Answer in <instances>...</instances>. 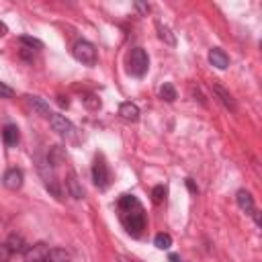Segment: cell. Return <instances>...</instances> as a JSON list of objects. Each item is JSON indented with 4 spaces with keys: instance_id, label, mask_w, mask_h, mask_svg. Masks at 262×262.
Segmentation results:
<instances>
[{
    "instance_id": "9",
    "label": "cell",
    "mask_w": 262,
    "mask_h": 262,
    "mask_svg": "<svg viewBox=\"0 0 262 262\" xmlns=\"http://www.w3.org/2000/svg\"><path fill=\"white\" fill-rule=\"evenodd\" d=\"M119 117L121 119H125V121H129V123H135L137 119H139V106L135 104V102H121L119 104Z\"/></svg>"
},
{
    "instance_id": "20",
    "label": "cell",
    "mask_w": 262,
    "mask_h": 262,
    "mask_svg": "<svg viewBox=\"0 0 262 262\" xmlns=\"http://www.w3.org/2000/svg\"><path fill=\"white\" fill-rule=\"evenodd\" d=\"M164 199H166V186H164V184L154 186V188H151V201H154L156 205H160V203H164Z\"/></svg>"
},
{
    "instance_id": "14",
    "label": "cell",
    "mask_w": 262,
    "mask_h": 262,
    "mask_svg": "<svg viewBox=\"0 0 262 262\" xmlns=\"http://www.w3.org/2000/svg\"><path fill=\"white\" fill-rule=\"evenodd\" d=\"M66 184H68V190H70V194H72L74 199H82V196H84V190H82V186H80V182H78V178H76L74 172L68 174Z\"/></svg>"
},
{
    "instance_id": "29",
    "label": "cell",
    "mask_w": 262,
    "mask_h": 262,
    "mask_svg": "<svg viewBox=\"0 0 262 262\" xmlns=\"http://www.w3.org/2000/svg\"><path fill=\"white\" fill-rule=\"evenodd\" d=\"M119 262H137V260H133V258H127V256H121V258H119Z\"/></svg>"
},
{
    "instance_id": "11",
    "label": "cell",
    "mask_w": 262,
    "mask_h": 262,
    "mask_svg": "<svg viewBox=\"0 0 262 262\" xmlns=\"http://www.w3.org/2000/svg\"><path fill=\"white\" fill-rule=\"evenodd\" d=\"M27 102L31 104V108L35 111V113H39L41 117H45V119H49L53 113L49 111V104L43 100V98H39V96H27Z\"/></svg>"
},
{
    "instance_id": "23",
    "label": "cell",
    "mask_w": 262,
    "mask_h": 262,
    "mask_svg": "<svg viewBox=\"0 0 262 262\" xmlns=\"http://www.w3.org/2000/svg\"><path fill=\"white\" fill-rule=\"evenodd\" d=\"M10 256H12V252L8 250V246L6 244H0V262H8Z\"/></svg>"
},
{
    "instance_id": "28",
    "label": "cell",
    "mask_w": 262,
    "mask_h": 262,
    "mask_svg": "<svg viewBox=\"0 0 262 262\" xmlns=\"http://www.w3.org/2000/svg\"><path fill=\"white\" fill-rule=\"evenodd\" d=\"M168 262H180V258H178L176 254H170V258H168Z\"/></svg>"
},
{
    "instance_id": "3",
    "label": "cell",
    "mask_w": 262,
    "mask_h": 262,
    "mask_svg": "<svg viewBox=\"0 0 262 262\" xmlns=\"http://www.w3.org/2000/svg\"><path fill=\"white\" fill-rule=\"evenodd\" d=\"M72 51H74V57L80 63H84V66H94L96 63V49L90 41H78Z\"/></svg>"
},
{
    "instance_id": "17",
    "label": "cell",
    "mask_w": 262,
    "mask_h": 262,
    "mask_svg": "<svg viewBox=\"0 0 262 262\" xmlns=\"http://www.w3.org/2000/svg\"><path fill=\"white\" fill-rule=\"evenodd\" d=\"M160 98L166 100V102H174L176 100V88L170 84V82H164L160 86Z\"/></svg>"
},
{
    "instance_id": "5",
    "label": "cell",
    "mask_w": 262,
    "mask_h": 262,
    "mask_svg": "<svg viewBox=\"0 0 262 262\" xmlns=\"http://www.w3.org/2000/svg\"><path fill=\"white\" fill-rule=\"evenodd\" d=\"M47 254H49V246L43 244V242L33 244V246H27V250L23 252L25 262H45L47 260Z\"/></svg>"
},
{
    "instance_id": "18",
    "label": "cell",
    "mask_w": 262,
    "mask_h": 262,
    "mask_svg": "<svg viewBox=\"0 0 262 262\" xmlns=\"http://www.w3.org/2000/svg\"><path fill=\"white\" fill-rule=\"evenodd\" d=\"M156 29H158V35H160V39H162V41H166L168 45H174V43H176L174 35L170 33V29H168L166 25H162V23H156Z\"/></svg>"
},
{
    "instance_id": "24",
    "label": "cell",
    "mask_w": 262,
    "mask_h": 262,
    "mask_svg": "<svg viewBox=\"0 0 262 262\" xmlns=\"http://www.w3.org/2000/svg\"><path fill=\"white\" fill-rule=\"evenodd\" d=\"M12 94H14V92H12V88H10V86H6L4 82H0V96H2V98H10Z\"/></svg>"
},
{
    "instance_id": "2",
    "label": "cell",
    "mask_w": 262,
    "mask_h": 262,
    "mask_svg": "<svg viewBox=\"0 0 262 262\" xmlns=\"http://www.w3.org/2000/svg\"><path fill=\"white\" fill-rule=\"evenodd\" d=\"M147 68H149V57H147V53H145L141 47H133V49L127 53V72H129L131 76H135V78H141V76H145Z\"/></svg>"
},
{
    "instance_id": "8",
    "label": "cell",
    "mask_w": 262,
    "mask_h": 262,
    "mask_svg": "<svg viewBox=\"0 0 262 262\" xmlns=\"http://www.w3.org/2000/svg\"><path fill=\"white\" fill-rule=\"evenodd\" d=\"M209 63L213 66V68H217V70H225L227 66H229V57H227V53L223 51V49H219V47H213L211 51H209Z\"/></svg>"
},
{
    "instance_id": "12",
    "label": "cell",
    "mask_w": 262,
    "mask_h": 262,
    "mask_svg": "<svg viewBox=\"0 0 262 262\" xmlns=\"http://www.w3.org/2000/svg\"><path fill=\"white\" fill-rule=\"evenodd\" d=\"M213 90H215V94L219 96V100L223 102V106L225 108H229V111H237V104H235V100H233V96L223 88V86H219V84H215L213 86Z\"/></svg>"
},
{
    "instance_id": "6",
    "label": "cell",
    "mask_w": 262,
    "mask_h": 262,
    "mask_svg": "<svg viewBox=\"0 0 262 262\" xmlns=\"http://www.w3.org/2000/svg\"><path fill=\"white\" fill-rule=\"evenodd\" d=\"M49 125H51V129H53L55 133H59V135H63V137L74 135V125H72L63 115H51V117H49Z\"/></svg>"
},
{
    "instance_id": "15",
    "label": "cell",
    "mask_w": 262,
    "mask_h": 262,
    "mask_svg": "<svg viewBox=\"0 0 262 262\" xmlns=\"http://www.w3.org/2000/svg\"><path fill=\"white\" fill-rule=\"evenodd\" d=\"M6 246H8V250H10L12 254H16V252H25V250H27V244H25L23 235H16V233H10V235H8Z\"/></svg>"
},
{
    "instance_id": "7",
    "label": "cell",
    "mask_w": 262,
    "mask_h": 262,
    "mask_svg": "<svg viewBox=\"0 0 262 262\" xmlns=\"http://www.w3.org/2000/svg\"><path fill=\"white\" fill-rule=\"evenodd\" d=\"M2 182H4V186L8 190H18L23 186V172L18 168H10V170H6Z\"/></svg>"
},
{
    "instance_id": "4",
    "label": "cell",
    "mask_w": 262,
    "mask_h": 262,
    "mask_svg": "<svg viewBox=\"0 0 262 262\" xmlns=\"http://www.w3.org/2000/svg\"><path fill=\"white\" fill-rule=\"evenodd\" d=\"M92 180H94V184H96L100 190H106L108 184H111V172H108V166L104 164L102 158H96V160H94V166H92Z\"/></svg>"
},
{
    "instance_id": "13",
    "label": "cell",
    "mask_w": 262,
    "mask_h": 262,
    "mask_svg": "<svg viewBox=\"0 0 262 262\" xmlns=\"http://www.w3.org/2000/svg\"><path fill=\"white\" fill-rule=\"evenodd\" d=\"M2 139H4V143H6L8 147H14V145L18 143V139H20L18 127H16V125H6V127L2 129Z\"/></svg>"
},
{
    "instance_id": "26",
    "label": "cell",
    "mask_w": 262,
    "mask_h": 262,
    "mask_svg": "<svg viewBox=\"0 0 262 262\" xmlns=\"http://www.w3.org/2000/svg\"><path fill=\"white\" fill-rule=\"evenodd\" d=\"M186 186H188V190H190V192H196V190H199V188H196V186H194V182H192V180H190V178H188V180H186Z\"/></svg>"
},
{
    "instance_id": "10",
    "label": "cell",
    "mask_w": 262,
    "mask_h": 262,
    "mask_svg": "<svg viewBox=\"0 0 262 262\" xmlns=\"http://www.w3.org/2000/svg\"><path fill=\"white\" fill-rule=\"evenodd\" d=\"M237 205H239V209L244 211V213H248V215H252L254 211H256V205H254V196L248 192V190H237Z\"/></svg>"
},
{
    "instance_id": "30",
    "label": "cell",
    "mask_w": 262,
    "mask_h": 262,
    "mask_svg": "<svg viewBox=\"0 0 262 262\" xmlns=\"http://www.w3.org/2000/svg\"><path fill=\"white\" fill-rule=\"evenodd\" d=\"M45 262H47V260H45Z\"/></svg>"
},
{
    "instance_id": "1",
    "label": "cell",
    "mask_w": 262,
    "mask_h": 262,
    "mask_svg": "<svg viewBox=\"0 0 262 262\" xmlns=\"http://www.w3.org/2000/svg\"><path fill=\"white\" fill-rule=\"evenodd\" d=\"M119 211H121V221L125 225V229L133 235V237H139L141 231L145 229V213H143V207L141 203L133 196V194H123L117 203Z\"/></svg>"
},
{
    "instance_id": "16",
    "label": "cell",
    "mask_w": 262,
    "mask_h": 262,
    "mask_svg": "<svg viewBox=\"0 0 262 262\" xmlns=\"http://www.w3.org/2000/svg\"><path fill=\"white\" fill-rule=\"evenodd\" d=\"M70 260H72V256L63 248H49L47 262H70Z\"/></svg>"
},
{
    "instance_id": "19",
    "label": "cell",
    "mask_w": 262,
    "mask_h": 262,
    "mask_svg": "<svg viewBox=\"0 0 262 262\" xmlns=\"http://www.w3.org/2000/svg\"><path fill=\"white\" fill-rule=\"evenodd\" d=\"M154 246H156L158 250H168V248L172 246V237H170L168 233H158V235L154 237Z\"/></svg>"
},
{
    "instance_id": "27",
    "label": "cell",
    "mask_w": 262,
    "mask_h": 262,
    "mask_svg": "<svg viewBox=\"0 0 262 262\" xmlns=\"http://www.w3.org/2000/svg\"><path fill=\"white\" fill-rule=\"evenodd\" d=\"M6 31H8V29H6V25L0 20V37H2V35H6Z\"/></svg>"
},
{
    "instance_id": "22",
    "label": "cell",
    "mask_w": 262,
    "mask_h": 262,
    "mask_svg": "<svg viewBox=\"0 0 262 262\" xmlns=\"http://www.w3.org/2000/svg\"><path fill=\"white\" fill-rule=\"evenodd\" d=\"M84 102H86L88 108H98V106H100V100H98L94 94H88V96L84 98Z\"/></svg>"
},
{
    "instance_id": "21",
    "label": "cell",
    "mask_w": 262,
    "mask_h": 262,
    "mask_svg": "<svg viewBox=\"0 0 262 262\" xmlns=\"http://www.w3.org/2000/svg\"><path fill=\"white\" fill-rule=\"evenodd\" d=\"M18 41H20L23 45H27L29 49H33V47H35V49H41V47H43V43H41L39 39L31 37V35H20V37H18Z\"/></svg>"
},
{
    "instance_id": "25",
    "label": "cell",
    "mask_w": 262,
    "mask_h": 262,
    "mask_svg": "<svg viewBox=\"0 0 262 262\" xmlns=\"http://www.w3.org/2000/svg\"><path fill=\"white\" fill-rule=\"evenodd\" d=\"M135 8H137V10H139L143 16L149 12V6H147V4H143V2H135Z\"/></svg>"
}]
</instances>
